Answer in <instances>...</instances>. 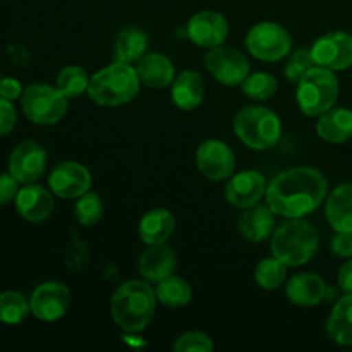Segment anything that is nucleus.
I'll return each mask as SVG.
<instances>
[{"mask_svg":"<svg viewBox=\"0 0 352 352\" xmlns=\"http://www.w3.org/2000/svg\"><path fill=\"white\" fill-rule=\"evenodd\" d=\"M274 210L268 205H254L251 208H246L239 219V232L250 243H263L274 232Z\"/></svg>","mask_w":352,"mask_h":352,"instance_id":"nucleus-24","label":"nucleus"},{"mask_svg":"<svg viewBox=\"0 0 352 352\" xmlns=\"http://www.w3.org/2000/svg\"><path fill=\"white\" fill-rule=\"evenodd\" d=\"M0 79H2V76H0Z\"/></svg>","mask_w":352,"mask_h":352,"instance_id":"nucleus-41","label":"nucleus"},{"mask_svg":"<svg viewBox=\"0 0 352 352\" xmlns=\"http://www.w3.org/2000/svg\"><path fill=\"white\" fill-rule=\"evenodd\" d=\"M327 333L339 346H352V292L336 302L327 320Z\"/></svg>","mask_w":352,"mask_h":352,"instance_id":"nucleus-27","label":"nucleus"},{"mask_svg":"<svg viewBox=\"0 0 352 352\" xmlns=\"http://www.w3.org/2000/svg\"><path fill=\"white\" fill-rule=\"evenodd\" d=\"M48 188L62 199H78L91 188V172L79 162H60L48 175Z\"/></svg>","mask_w":352,"mask_h":352,"instance_id":"nucleus-13","label":"nucleus"},{"mask_svg":"<svg viewBox=\"0 0 352 352\" xmlns=\"http://www.w3.org/2000/svg\"><path fill=\"white\" fill-rule=\"evenodd\" d=\"M172 102L181 110H195L205 98V79L198 71H182L170 85Z\"/></svg>","mask_w":352,"mask_h":352,"instance_id":"nucleus-20","label":"nucleus"},{"mask_svg":"<svg viewBox=\"0 0 352 352\" xmlns=\"http://www.w3.org/2000/svg\"><path fill=\"white\" fill-rule=\"evenodd\" d=\"M277 79L272 74H268V72H253L241 85L244 95L251 100H258V102L270 100L277 93Z\"/></svg>","mask_w":352,"mask_h":352,"instance_id":"nucleus-32","label":"nucleus"},{"mask_svg":"<svg viewBox=\"0 0 352 352\" xmlns=\"http://www.w3.org/2000/svg\"><path fill=\"white\" fill-rule=\"evenodd\" d=\"M287 278V265L277 256L272 254L270 258H265L254 268V282L258 287L265 291H274L278 289Z\"/></svg>","mask_w":352,"mask_h":352,"instance_id":"nucleus-30","label":"nucleus"},{"mask_svg":"<svg viewBox=\"0 0 352 352\" xmlns=\"http://www.w3.org/2000/svg\"><path fill=\"white\" fill-rule=\"evenodd\" d=\"M47 150L38 141L26 140L17 144L9 157V172L21 182L31 184L40 181L47 170Z\"/></svg>","mask_w":352,"mask_h":352,"instance_id":"nucleus-14","label":"nucleus"},{"mask_svg":"<svg viewBox=\"0 0 352 352\" xmlns=\"http://www.w3.org/2000/svg\"><path fill=\"white\" fill-rule=\"evenodd\" d=\"M74 215L81 226L93 227L102 220L103 217V201L96 192L88 191L78 198L74 205Z\"/></svg>","mask_w":352,"mask_h":352,"instance_id":"nucleus-33","label":"nucleus"},{"mask_svg":"<svg viewBox=\"0 0 352 352\" xmlns=\"http://www.w3.org/2000/svg\"><path fill=\"white\" fill-rule=\"evenodd\" d=\"M318 250V232L309 222L302 219H289L275 230L270 243L274 256L284 261L287 267L306 265Z\"/></svg>","mask_w":352,"mask_h":352,"instance_id":"nucleus-4","label":"nucleus"},{"mask_svg":"<svg viewBox=\"0 0 352 352\" xmlns=\"http://www.w3.org/2000/svg\"><path fill=\"white\" fill-rule=\"evenodd\" d=\"M31 313L30 299L19 291H6L0 294V323L19 325Z\"/></svg>","mask_w":352,"mask_h":352,"instance_id":"nucleus-29","label":"nucleus"},{"mask_svg":"<svg viewBox=\"0 0 352 352\" xmlns=\"http://www.w3.org/2000/svg\"><path fill=\"white\" fill-rule=\"evenodd\" d=\"M157 292L148 280H127L110 299V313L117 327L127 333L148 329L157 311Z\"/></svg>","mask_w":352,"mask_h":352,"instance_id":"nucleus-2","label":"nucleus"},{"mask_svg":"<svg viewBox=\"0 0 352 352\" xmlns=\"http://www.w3.org/2000/svg\"><path fill=\"white\" fill-rule=\"evenodd\" d=\"M339 93L340 82L336 72L320 65H313L298 81L296 102L305 116L320 117L336 107Z\"/></svg>","mask_w":352,"mask_h":352,"instance_id":"nucleus-6","label":"nucleus"},{"mask_svg":"<svg viewBox=\"0 0 352 352\" xmlns=\"http://www.w3.org/2000/svg\"><path fill=\"white\" fill-rule=\"evenodd\" d=\"M141 88L136 67L116 60L91 76L88 96L100 107H120L133 102Z\"/></svg>","mask_w":352,"mask_h":352,"instance_id":"nucleus-3","label":"nucleus"},{"mask_svg":"<svg viewBox=\"0 0 352 352\" xmlns=\"http://www.w3.org/2000/svg\"><path fill=\"white\" fill-rule=\"evenodd\" d=\"M234 133L251 150H270L282 136V122L274 110L261 105L241 109L234 117Z\"/></svg>","mask_w":352,"mask_h":352,"instance_id":"nucleus-5","label":"nucleus"},{"mask_svg":"<svg viewBox=\"0 0 352 352\" xmlns=\"http://www.w3.org/2000/svg\"><path fill=\"white\" fill-rule=\"evenodd\" d=\"M229 30V23L222 14L215 10H201L188 21L186 36L198 47L213 48L226 43Z\"/></svg>","mask_w":352,"mask_h":352,"instance_id":"nucleus-15","label":"nucleus"},{"mask_svg":"<svg viewBox=\"0 0 352 352\" xmlns=\"http://www.w3.org/2000/svg\"><path fill=\"white\" fill-rule=\"evenodd\" d=\"M138 76L148 88L164 89L172 85L175 78V67L170 58L164 54L150 52L138 60Z\"/></svg>","mask_w":352,"mask_h":352,"instance_id":"nucleus-21","label":"nucleus"},{"mask_svg":"<svg viewBox=\"0 0 352 352\" xmlns=\"http://www.w3.org/2000/svg\"><path fill=\"white\" fill-rule=\"evenodd\" d=\"M89 79H91V76H88V72L82 67H79V65H67V67H64L58 72L55 86L67 98H78L82 93H88Z\"/></svg>","mask_w":352,"mask_h":352,"instance_id":"nucleus-31","label":"nucleus"},{"mask_svg":"<svg viewBox=\"0 0 352 352\" xmlns=\"http://www.w3.org/2000/svg\"><path fill=\"white\" fill-rule=\"evenodd\" d=\"M23 85H21L17 79L14 78H2L0 79V96L2 98H7V100H17L23 96Z\"/></svg>","mask_w":352,"mask_h":352,"instance_id":"nucleus-39","label":"nucleus"},{"mask_svg":"<svg viewBox=\"0 0 352 352\" xmlns=\"http://www.w3.org/2000/svg\"><path fill=\"white\" fill-rule=\"evenodd\" d=\"M148 45L150 41L141 28L126 26L117 33L113 41V57L119 62L133 64L148 54Z\"/></svg>","mask_w":352,"mask_h":352,"instance_id":"nucleus-26","label":"nucleus"},{"mask_svg":"<svg viewBox=\"0 0 352 352\" xmlns=\"http://www.w3.org/2000/svg\"><path fill=\"white\" fill-rule=\"evenodd\" d=\"M267 192V182L258 170H243L229 177L226 186V199L241 210L258 205Z\"/></svg>","mask_w":352,"mask_h":352,"instance_id":"nucleus-16","label":"nucleus"},{"mask_svg":"<svg viewBox=\"0 0 352 352\" xmlns=\"http://www.w3.org/2000/svg\"><path fill=\"white\" fill-rule=\"evenodd\" d=\"M313 60L330 71H346L352 67V34L347 31H332L313 43Z\"/></svg>","mask_w":352,"mask_h":352,"instance_id":"nucleus-12","label":"nucleus"},{"mask_svg":"<svg viewBox=\"0 0 352 352\" xmlns=\"http://www.w3.org/2000/svg\"><path fill=\"white\" fill-rule=\"evenodd\" d=\"M337 284L344 292H352V258H347L337 275Z\"/></svg>","mask_w":352,"mask_h":352,"instance_id":"nucleus-40","label":"nucleus"},{"mask_svg":"<svg viewBox=\"0 0 352 352\" xmlns=\"http://www.w3.org/2000/svg\"><path fill=\"white\" fill-rule=\"evenodd\" d=\"M14 205H16L17 213L24 220L33 223H40L50 219L55 208L52 191H48L43 186L36 184V182L24 184V188H21L19 192H17Z\"/></svg>","mask_w":352,"mask_h":352,"instance_id":"nucleus-17","label":"nucleus"},{"mask_svg":"<svg viewBox=\"0 0 352 352\" xmlns=\"http://www.w3.org/2000/svg\"><path fill=\"white\" fill-rule=\"evenodd\" d=\"M67 96L57 86L34 82L23 91L21 109L28 120L38 126H54L67 112Z\"/></svg>","mask_w":352,"mask_h":352,"instance_id":"nucleus-7","label":"nucleus"},{"mask_svg":"<svg viewBox=\"0 0 352 352\" xmlns=\"http://www.w3.org/2000/svg\"><path fill=\"white\" fill-rule=\"evenodd\" d=\"M17 124V112L12 102L0 96V136H7Z\"/></svg>","mask_w":352,"mask_h":352,"instance_id":"nucleus-37","label":"nucleus"},{"mask_svg":"<svg viewBox=\"0 0 352 352\" xmlns=\"http://www.w3.org/2000/svg\"><path fill=\"white\" fill-rule=\"evenodd\" d=\"M175 230V217L167 208H153L144 213L138 226V234L146 246L167 243Z\"/></svg>","mask_w":352,"mask_h":352,"instance_id":"nucleus-23","label":"nucleus"},{"mask_svg":"<svg viewBox=\"0 0 352 352\" xmlns=\"http://www.w3.org/2000/svg\"><path fill=\"white\" fill-rule=\"evenodd\" d=\"M138 267H140V274L143 275L144 280L158 284L164 278L174 275L175 268H177V256H175L174 250L165 243L150 244L141 254Z\"/></svg>","mask_w":352,"mask_h":352,"instance_id":"nucleus-18","label":"nucleus"},{"mask_svg":"<svg viewBox=\"0 0 352 352\" xmlns=\"http://www.w3.org/2000/svg\"><path fill=\"white\" fill-rule=\"evenodd\" d=\"M325 215L336 232L352 234V182L337 186L327 196Z\"/></svg>","mask_w":352,"mask_h":352,"instance_id":"nucleus-22","label":"nucleus"},{"mask_svg":"<svg viewBox=\"0 0 352 352\" xmlns=\"http://www.w3.org/2000/svg\"><path fill=\"white\" fill-rule=\"evenodd\" d=\"M21 182L14 177L10 172H2L0 174V206H6L9 203H14L19 192Z\"/></svg>","mask_w":352,"mask_h":352,"instance_id":"nucleus-36","label":"nucleus"},{"mask_svg":"<svg viewBox=\"0 0 352 352\" xmlns=\"http://www.w3.org/2000/svg\"><path fill=\"white\" fill-rule=\"evenodd\" d=\"M316 134L327 143H347L352 140V110L333 107L329 112L322 113L316 122Z\"/></svg>","mask_w":352,"mask_h":352,"instance_id":"nucleus-25","label":"nucleus"},{"mask_svg":"<svg viewBox=\"0 0 352 352\" xmlns=\"http://www.w3.org/2000/svg\"><path fill=\"white\" fill-rule=\"evenodd\" d=\"M213 349V342L205 332H186L174 342L175 352H210Z\"/></svg>","mask_w":352,"mask_h":352,"instance_id":"nucleus-35","label":"nucleus"},{"mask_svg":"<svg viewBox=\"0 0 352 352\" xmlns=\"http://www.w3.org/2000/svg\"><path fill=\"white\" fill-rule=\"evenodd\" d=\"M205 64L210 74L226 86L243 85L250 76V60L243 52L232 47H213L206 52Z\"/></svg>","mask_w":352,"mask_h":352,"instance_id":"nucleus-9","label":"nucleus"},{"mask_svg":"<svg viewBox=\"0 0 352 352\" xmlns=\"http://www.w3.org/2000/svg\"><path fill=\"white\" fill-rule=\"evenodd\" d=\"M196 165L203 177L210 181H229L236 170V155L223 141L206 140L196 150Z\"/></svg>","mask_w":352,"mask_h":352,"instance_id":"nucleus-11","label":"nucleus"},{"mask_svg":"<svg viewBox=\"0 0 352 352\" xmlns=\"http://www.w3.org/2000/svg\"><path fill=\"white\" fill-rule=\"evenodd\" d=\"M329 196V181L315 167H292L267 186V205L284 219H305Z\"/></svg>","mask_w":352,"mask_h":352,"instance_id":"nucleus-1","label":"nucleus"},{"mask_svg":"<svg viewBox=\"0 0 352 352\" xmlns=\"http://www.w3.org/2000/svg\"><path fill=\"white\" fill-rule=\"evenodd\" d=\"M330 250L339 258H352V234L351 232H337L330 243Z\"/></svg>","mask_w":352,"mask_h":352,"instance_id":"nucleus-38","label":"nucleus"},{"mask_svg":"<svg viewBox=\"0 0 352 352\" xmlns=\"http://www.w3.org/2000/svg\"><path fill=\"white\" fill-rule=\"evenodd\" d=\"M31 315L40 322H57L64 318L71 306V291L65 284L47 280L38 285L30 296Z\"/></svg>","mask_w":352,"mask_h":352,"instance_id":"nucleus-10","label":"nucleus"},{"mask_svg":"<svg viewBox=\"0 0 352 352\" xmlns=\"http://www.w3.org/2000/svg\"><path fill=\"white\" fill-rule=\"evenodd\" d=\"M315 60H313V55H311V48L308 47H302L294 50L292 54H289L287 58V64L284 67V74L289 81L292 82H298L309 69L313 67Z\"/></svg>","mask_w":352,"mask_h":352,"instance_id":"nucleus-34","label":"nucleus"},{"mask_svg":"<svg viewBox=\"0 0 352 352\" xmlns=\"http://www.w3.org/2000/svg\"><path fill=\"white\" fill-rule=\"evenodd\" d=\"M244 43L254 58L263 62L282 60L292 50V38L287 28L274 21H261L254 24Z\"/></svg>","mask_w":352,"mask_h":352,"instance_id":"nucleus-8","label":"nucleus"},{"mask_svg":"<svg viewBox=\"0 0 352 352\" xmlns=\"http://www.w3.org/2000/svg\"><path fill=\"white\" fill-rule=\"evenodd\" d=\"M155 292H157L158 302L172 309L188 306L192 299L191 285L188 284V280H184L182 277H175V275L158 282Z\"/></svg>","mask_w":352,"mask_h":352,"instance_id":"nucleus-28","label":"nucleus"},{"mask_svg":"<svg viewBox=\"0 0 352 352\" xmlns=\"http://www.w3.org/2000/svg\"><path fill=\"white\" fill-rule=\"evenodd\" d=\"M329 294L325 280L316 274H298L287 282L285 287V296L289 301L296 306L302 308H311V306L320 305Z\"/></svg>","mask_w":352,"mask_h":352,"instance_id":"nucleus-19","label":"nucleus"}]
</instances>
